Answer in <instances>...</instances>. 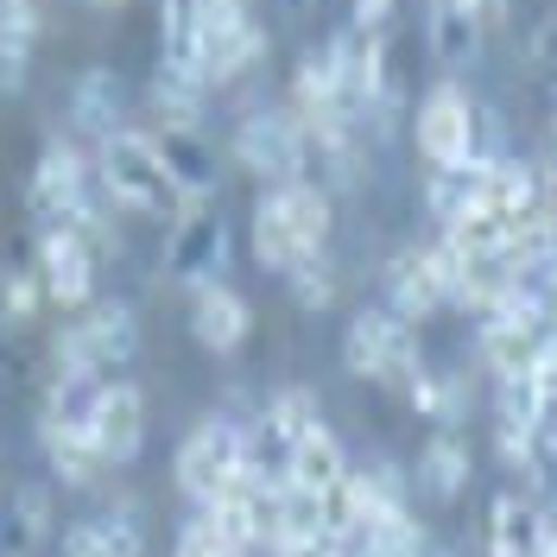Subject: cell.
Returning <instances> with one entry per match:
<instances>
[{
  "label": "cell",
  "instance_id": "cell-1",
  "mask_svg": "<svg viewBox=\"0 0 557 557\" xmlns=\"http://www.w3.org/2000/svg\"><path fill=\"white\" fill-rule=\"evenodd\" d=\"M330 228H336V203H330V190L317 177H305V184H267L260 203H253V222H247L253 260L273 278L317 260L330 247Z\"/></svg>",
  "mask_w": 557,
  "mask_h": 557
},
{
  "label": "cell",
  "instance_id": "cell-2",
  "mask_svg": "<svg viewBox=\"0 0 557 557\" xmlns=\"http://www.w3.org/2000/svg\"><path fill=\"white\" fill-rule=\"evenodd\" d=\"M96 177H102L114 215L172 222L177 209H184V190H177V177L165 172V152H159L152 127H121L114 139H102V146H96Z\"/></svg>",
  "mask_w": 557,
  "mask_h": 557
},
{
  "label": "cell",
  "instance_id": "cell-3",
  "mask_svg": "<svg viewBox=\"0 0 557 557\" xmlns=\"http://www.w3.org/2000/svg\"><path fill=\"white\" fill-rule=\"evenodd\" d=\"M247 475V418H228V412H209L197 418L172 450V482L190 507H209L215 494Z\"/></svg>",
  "mask_w": 557,
  "mask_h": 557
},
{
  "label": "cell",
  "instance_id": "cell-4",
  "mask_svg": "<svg viewBox=\"0 0 557 557\" xmlns=\"http://www.w3.org/2000/svg\"><path fill=\"white\" fill-rule=\"evenodd\" d=\"M134 355H139V317L127 298H96L51 336V368H83V374H102V381H121Z\"/></svg>",
  "mask_w": 557,
  "mask_h": 557
},
{
  "label": "cell",
  "instance_id": "cell-5",
  "mask_svg": "<svg viewBox=\"0 0 557 557\" xmlns=\"http://www.w3.org/2000/svg\"><path fill=\"white\" fill-rule=\"evenodd\" d=\"M235 165L253 172L260 184H305L317 165L311 134L305 121L292 114V102H267V108H247L235 121Z\"/></svg>",
  "mask_w": 557,
  "mask_h": 557
},
{
  "label": "cell",
  "instance_id": "cell-6",
  "mask_svg": "<svg viewBox=\"0 0 557 557\" xmlns=\"http://www.w3.org/2000/svg\"><path fill=\"white\" fill-rule=\"evenodd\" d=\"M343 361H348V374H361V381H374V386H406L424 368L418 323H406L393 305L355 311L343 330Z\"/></svg>",
  "mask_w": 557,
  "mask_h": 557
},
{
  "label": "cell",
  "instance_id": "cell-7",
  "mask_svg": "<svg viewBox=\"0 0 557 557\" xmlns=\"http://www.w3.org/2000/svg\"><path fill=\"white\" fill-rule=\"evenodd\" d=\"M311 424H323L311 386H278L273 399L247 418V475L260 487H285L292 482V456H298Z\"/></svg>",
  "mask_w": 557,
  "mask_h": 557
},
{
  "label": "cell",
  "instance_id": "cell-8",
  "mask_svg": "<svg viewBox=\"0 0 557 557\" xmlns=\"http://www.w3.org/2000/svg\"><path fill=\"white\" fill-rule=\"evenodd\" d=\"M267 58V26L253 0H197V70L203 83H235Z\"/></svg>",
  "mask_w": 557,
  "mask_h": 557
},
{
  "label": "cell",
  "instance_id": "cell-9",
  "mask_svg": "<svg viewBox=\"0 0 557 557\" xmlns=\"http://www.w3.org/2000/svg\"><path fill=\"white\" fill-rule=\"evenodd\" d=\"M557 336V311L532 305V298H507L482 317V361L494 381H532L539 355Z\"/></svg>",
  "mask_w": 557,
  "mask_h": 557
},
{
  "label": "cell",
  "instance_id": "cell-10",
  "mask_svg": "<svg viewBox=\"0 0 557 557\" xmlns=\"http://www.w3.org/2000/svg\"><path fill=\"white\" fill-rule=\"evenodd\" d=\"M412 139L424 172H450V165H469L482 159L475 152V102L462 83H431L412 108Z\"/></svg>",
  "mask_w": 557,
  "mask_h": 557
},
{
  "label": "cell",
  "instance_id": "cell-11",
  "mask_svg": "<svg viewBox=\"0 0 557 557\" xmlns=\"http://www.w3.org/2000/svg\"><path fill=\"white\" fill-rule=\"evenodd\" d=\"M381 305H393L406 323H424V317L450 311L456 285H450V253H444V242H412V247H399V253H386Z\"/></svg>",
  "mask_w": 557,
  "mask_h": 557
},
{
  "label": "cell",
  "instance_id": "cell-12",
  "mask_svg": "<svg viewBox=\"0 0 557 557\" xmlns=\"http://www.w3.org/2000/svg\"><path fill=\"white\" fill-rule=\"evenodd\" d=\"M165 278H177L184 292L228 278V222L215 203H184L165 222Z\"/></svg>",
  "mask_w": 557,
  "mask_h": 557
},
{
  "label": "cell",
  "instance_id": "cell-13",
  "mask_svg": "<svg viewBox=\"0 0 557 557\" xmlns=\"http://www.w3.org/2000/svg\"><path fill=\"white\" fill-rule=\"evenodd\" d=\"M146 437H152V406H146V393H139L127 374L108 381L102 393H96V412H89V450L102 456L108 475H114V469H134L139 462Z\"/></svg>",
  "mask_w": 557,
  "mask_h": 557
},
{
  "label": "cell",
  "instance_id": "cell-14",
  "mask_svg": "<svg viewBox=\"0 0 557 557\" xmlns=\"http://www.w3.org/2000/svg\"><path fill=\"white\" fill-rule=\"evenodd\" d=\"M38 278H45V298L51 305H64L70 317L83 311V305H96V278H102V247L89 242L83 228H51V235H38Z\"/></svg>",
  "mask_w": 557,
  "mask_h": 557
},
{
  "label": "cell",
  "instance_id": "cell-15",
  "mask_svg": "<svg viewBox=\"0 0 557 557\" xmlns=\"http://www.w3.org/2000/svg\"><path fill=\"white\" fill-rule=\"evenodd\" d=\"M121 127H134V108H127V83L114 76L108 64H89L76 83H70V134L76 146H102L114 139Z\"/></svg>",
  "mask_w": 557,
  "mask_h": 557
},
{
  "label": "cell",
  "instance_id": "cell-16",
  "mask_svg": "<svg viewBox=\"0 0 557 557\" xmlns=\"http://www.w3.org/2000/svg\"><path fill=\"white\" fill-rule=\"evenodd\" d=\"M475 482V450L462 437V424H431L424 450H418V469H412V487L424 500H462Z\"/></svg>",
  "mask_w": 557,
  "mask_h": 557
},
{
  "label": "cell",
  "instance_id": "cell-17",
  "mask_svg": "<svg viewBox=\"0 0 557 557\" xmlns=\"http://www.w3.org/2000/svg\"><path fill=\"white\" fill-rule=\"evenodd\" d=\"M482 557H545V500L525 487H500L487 507Z\"/></svg>",
  "mask_w": 557,
  "mask_h": 557
},
{
  "label": "cell",
  "instance_id": "cell-18",
  "mask_svg": "<svg viewBox=\"0 0 557 557\" xmlns=\"http://www.w3.org/2000/svg\"><path fill=\"white\" fill-rule=\"evenodd\" d=\"M58 557H146V520H139V507L134 500H108L102 513L70 525Z\"/></svg>",
  "mask_w": 557,
  "mask_h": 557
},
{
  "label": "cell",
  "instance_id": "cell-19",
  "mask_svg": "<svg viewBox=\"0 0 557 557\" xmlns=\"http://www.w3.org/2000/svg\"><path fill=\"white\" fill-rule=\"evenodd\" d=\"M190 336H197L209 355H235V348L253 336V305H247L228 278L197 285V292H190Z\"/></svg>",
  "mask_w": 557,
  "mask_h": 557
},
{
  "label": "cell",
  "instance_id": "cell-20",
  "mask_svg": "<svg viewBox=\"0 0 557 557\" xmlns=\"http://www.w3.org/2000/svg\"><path fill=\"white\" fill-rule=\"evenodd\" d=\"M159 152H165V172L177 177L184 203H215V184H222V152L209 146L203 127H152Z\"/></svg>",
  "mask_w": 557,
  "mask_h": 557
},
{
  "label": "cell",
  "instance_id": "cell-21",
  "mask_svg": "<svg viewBox=\"0 0 557 557\" xmlns=\"http://www.w3.org/2000/svg\"><path fill=\"white\" fill-rule=\"evenodd\" d=\"M482 33H487V13L482 0H424V51L437 64H469L482 51Z\"/></svg>",
  "mask_w": 557,
  "mask_h": 557
},
{
  "label": "cell",
  "instance_id": "cell-22",
  "mask_svg": "<svg viewBox=\"0 0 557 557\" xmlns=\"http://www.w3.org/2000/svg\"><path fill=\"white\" fill-rule=\"evenodd\" d=\"M38 0H0V96H20L33 76V51H38Z\"/></svg>",
  "mask_w": 557,
  "mask_h": 557
},
{
  "label": "cell",
  "instance_id": "cell-23",
  "mask_svg": "<svg viewBox=\"0 0 557 557\" xmlns=\"http://www.w3.org/2000/svg\"><path fill=\"white\" fill-rule=\"evenodd\" d=\"M203 102H209V83L184 76V70L152 64V83H146L152 127H203Z\"/></svg>",
  "mask_w": 557,
  "mask_h": 557
},
{
  "label": "cell",
  "instance_id": "cell-24",
  "mask_svg": "<svg viewBox=\"0 0 557 557\" xmlns=\"http://www.w3.org/2000/svg\"><path fill=\"white\" fill-rule=\"evenodd\" d=\"M348 469H355V462H348L343 437H336L330 418H323V424L305 431V444H298V456H292V487H305V494H330Z\"/></svg>",
  "mask_w": 557,
  "mask_h": 557
},
{
  "label": "cell",
  "instance_id": "cell-25",
  "mask_svg": "<svg viewBox=\"0 0 557 557\" xmlns=\"http://www.w3.org/2000/svg\"><path fill=\"white\" fill-rule=\"evenodd\" d=\"M159 64L203 83V70H197V0H159Z\"/></svg>",
  "mask_w": 557,
  "mask_h": 557
},
{
  "label": "cell",
  "instance_id": "cell-26",
  "mask_svg": "<svg viewBox=\"0 0 557 557\" xmlns=\"http://www.w3.org/2000/svg\"><path fill=\"white\" fill-rule=\"evenodd\" d=\"M51 298H45V278H38V260H7L0 267V317L7 323H33L38 311H45Z\"/></svg>",
  "mask_w": 557,
  "mask_h": 557
},
{
  "label": "cell",
  "instance_id": "cell-27",
  "mask_svg": "<svg viewBox=\"0 0 557 557\" xmlns=\"http://www.w3.org/2000/svg\"><path fill=\"white\" fill-rule=\"evenodd\" d=\"M406 399H412L418 418H431V424H456L462 418V386L450 374H431V368H418L412 381H406Z\"/></svg>",
  "mask_w": 557,
  "mask_h": 557
},
{
  "label": "cell",
  "instance_id": "cell-28",
  "mask_svg": "<svg viewBox=\"0 0 557 557\" xmlns=\"http://www.w3.org/2000/svg\"><path fill=\"white\" fill-rule=\"evenodd\" d=\"M285 292H292L305 311H330V305H336V267H330V253L292 267V273H285Z\"/></svg>",
  "mask_w": 557,
  "mask_h": 557
},
{
  "label": "cell",
  "instance_id": "cell-29",
  "mask_svg": "<svg viewBox=\"0 0 557 557\" xmlns=\"http://www.w3.org/2000/svg\"><path fill=\"white\" fill-rule=\"evenodd\" d=\"M45 539L33 532V520H26V507H20V494L13 487H0V557H33Z\"/></svg>",
  "mask_w": 557,
  "mask_h": 557
},
{
  "label": "cell",
  "instance_id": "cell-30",
  "mask_svg": "<svg viewBox=\"0 0 557 557\" xmlns=\"http://www.w3.org/2000/svg\"><path fill=\"white\" fill-rule=\"evenodd\" d=\"M228 552H235V545H228L203 513H190V520L177 525V539H172V557H228Z\"/></svg>",
  "mask_w": 557,
  "mask_h": 557
},
{
  "label": "cell",
  "instance_id": "cell-31",
  "mask_svg": "<svg viewBox=\"0 0 557 557\" xmlns=\"http://www.w3.org/2000/svg\"><path fill=\"white\" fill-rule=\"evenodd\" d=\"M525 70H532V76H545V83L557 89V13L539 20V33H532V45H525Z\"/></svg>",
  "mask_w": 557,
  "mask_h": 557
},
{
  "label": "cell",
  "instance_id": "cell-32",
  "mask_svg": "<svg viewBox=\"0 0 557 557\" xmlns=\"http://www.w3.org/2000/svg\"><path fill=\"white\" fill-rule=\"evenodd\" d=\"M13 494H20V507H26L38 539H51V487H13Z\"/></svg>",
  "mask_w": 557,
  "mask_h": 557
}]
</instances>
